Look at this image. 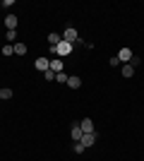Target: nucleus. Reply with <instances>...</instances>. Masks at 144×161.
I'll list each match as a JSON object with an SVG mask.
<instances>
[{
  "label": "nucleus",
  "mask_w": 144,
  "mask_h": 161,
  "mask_svg": "<svg viewBox=\"0 0 144 161\" xmlns=\"http://www.w3.org/2000/svg\"><path fill=\"white\" fill-rule=\"evenodd\" d=\"M72 53V43H67V41H60L58 46H55V55L58 58H65V55Z\"/></svg>",
  "instance_id": "f257e3e1"
},
{
  "label": "nucleus",
  "mask_w": 144,
  "mask_h": 161,
  "mask_svg": "<svg viewBox=\"0 0 144 161\" xmlns=\"http://www.w3.org/2000/svg\"><path fill=\"white\" fill-rule=\"evenodd\" d=\"M34 67L39 70V72H46V70H51V60H48L46 55H41V58H36V60H34Z\"/></svg>",
  "instance_id": "f03ea898"
},
{
  "label": "nucleus",
  "mask_w": 144,
  "mask_h": 161,
  "mask_svg": "<svg viewBox=\"0 0 144 161\" xmlns=\"http://www.w3.org/2000/svg\"><path fill=\"white\" fill-rule=\"evenodd\" d=\"M118 60L127 65V63L132 60V51H130V48H127V46H125V48H120V51H118Z\"/></svg>",
  "instance_id": "7ed1b4c3"
},
{
  "label": "nucleus",
  "mask_w": 144,
  "mask_h": 161,
  "mask_svg": "<svg viewBox=\"0 0 144 161\" xmlns=\"http://www.w3.org/2000/svg\"><path fill=\"white\" fill-rule=\"evenodd\" d=\"M77 39H79V36H77V31H75L72 27H67L65 31H62V41H67V43H75Z\"/></svg>",
  "instance_id": "20e7f679"
},
{
  "label": "nucleus",
  "mask_w": 144,
  "mask_h": 161,
  "mask_svg": "<svg viewBox=\"0 0 144 161\" xmlns=\"http://www.w3.org/2000/svg\"><path fill=\"white\" fill-rule=\"evenodd\" d=\"M70 135H72V142H82L84 132H82V128H79V123H77V125H72V130H70Z\"/></svg>",
  "instance_id": "39448f33"
},
{
  "label": "nucleus",
  "mask_w": 144,
  "mask_h": 161,
  "mask_svg": "<svg viewBox=\"0 0 144 161\" xmlns=\"http://www.w3.org/2000/svg\"><path fill=\"white\" fill-rule=\"evenodd\" d=\"M5 27H7V31H17V17L14 14H7L5 17Z\"/></svg>",
  "instance_id": "423d86ee"
},
{
  "label": "nucleus",
  "mask_w": 144,
  "mask_h": 161,
  "mask_svg": "<svg viewBox=\"0 0 144 161\" xmlns=\"http://www.w3.org/2000/svg\"><path fill=\"white\" fill-rule=\"evenodd\" d=\"M60 41H62V34H58V31H51V34H48V43H51V48H55Z\"/></svg>",
  "instance_id": "0eeeda50"
},
{
  "label": "nucleus",
  "mask_w": 144,
  "mask_h": 161,
  "mask_svg": "<svg viewBox=\"0 0 144 161\" xmlns=\"http://www.w3.org/2000/svg\"><path fill=\"white\" fill-rule=\"evenodd\" d=\"M79 128H82V132H94V123H91V118L79 120Z\"/></svg>",
  "instance_id": "6e6552de"
},
{
  "label": "nucleus",
  "mask_w": 144,
  "mask_h": 161,
  "mask_svg": "<svg viewBox=\"0 0 144 161\" xmlns=\"http://www.w3.org/2000/svg\"><path fill=\"white\" fill-rule=\"evenodd\" d=\"M96 142V132H84V137H82V144L84 147H91Z\"/></svg>",
  "instance_id": "1a4fd4ad"
},
{
  "label": "nucleus",
  "mask_w": 144,
  "mask_h": 161,
  "mask_svg": "<svg viewBox=\"0 0 144 161\" xmlns=\"http://www.w3.org/2000/svg\"><path fill=\"white\" fill-rule=\"evenodd\" d=\"M67 87H70V89H79V87H82V77H77V75H72V77L67 80Z\"/></svg>",
  "instance_id": "9d476101"
},
{
  "label": "nucleus",
  "mask_w": 144,
  "mask_h": 161,
  "mask_svg": "<svg viewBox=\"0 0 144 161\" xmlns=\"http://www.w3.org/2000/svg\"><path fill=\"white\" fill-rule=\"evenodd\" d=\"M62 67H65V65H62V60H60V58H53V60H51V70H53L55 75H58V72H62Z\"/></svg>",
  "instance_id": "9b49d317"
},
{
  "label": "nucleus",
  "mask_w": 144,
  "mask_h": 161,
  "mask_svg": "<svg viewBox=\"0 0 144 161\" xmlns=\"http://www.w3.org/2000/svg\"><path fill=\"white\" fill-rule=\"evenodd\" d=\"M14 55H27V43H14Z\"/></svg>",
  "instance_id": "f8f14e48"
},
{
  "label": "nucleus",
  "mask_w": 144,
  "mask_h": 161,
  "mask_svg": "<svg viewBox=\"0 0 144 161\" xmlns=\"http://www.w3.org/2000/svg\"><path fill=\"white\" fill-rule=\"evenodd\" d=\"M132 75H135V67H132L130 63H127V65H123V77H127V80H130Z\"/></svg>",
  "instance_id": "ddd939ff"
},
{
  "label": "nucleus",
  "mask_w": 144,
  "mask_h": 161,
  "mask_svg": "<svg viewBox=\"0 0 144 161\" xmlns=\"http://www.w3.org/2000/svg\"><path fill=\"white\" fill-rule=\"evenodd\" d=\"M84 149H87V147H84L82 142H72V152H75V154H82Z\"/></svg>",
  "instance_id": "4468645a"
},
{
  "label": "nucleus",
  "mask_w": 144,
  "mask_h": 161,
  "mask_svg": "<svg viewBox=\"0 0 144 161\" xmlns=\"http://www.w3.org/2000/svg\"><path fill=\"white\" fill-rule=\"evenodd\" d=\"M3 55H14V46H12V43L3 46Z\"/></svg>",
  "instance_id": "2eb2a0df"
},
{
  "label": "nucleus",
  "mask_w": 144,
  "mask_h": 161,
  "mask_svg": "<svg viewBox=\"0 0 144 161\" xmlns=\"http://www.w3.org/2000/svg\"><path fill=\"white\" fill-rule=\"evenodd\" d=\"M43 80L46 82H55V72L53 70H46V72H43Z\"/></svg>",
  "instance_id": "dca6fc26"
},
{
  "label": "nucleus",
  "mask_w": 144,
  "mask_h": 161,
  "mask_svg": "<svg viewBox=\"0 0 144 161\" xmlns=\"http://www.w3.org/2000/svg\"><path fill=\"white\" fill-rule=\"evenodd\" d=\"M0 99H12V89H0Z\"/></svg>",
  "instance_id": "f3484780"
},
{
  "label": "nucleus",
  "mask_w": 144,
  "mask_h": 161,
  "mask_svg": "<svg viewBox=\"0 0 144 161\" xmlns=\"http://www.w3.org/2000/svg\"><path fill=\"white\" fill-rule=\"evenodd\" d=\"M67 80H70V77L65 72H58V75H55V82H65V84H67Z\"/></svg>",
  "instance_id": "a211bd4d"
},
{
  "label": "nucleus",
  "mask_w": 144,
  "mask_h": 161,
  "mask_svg": "<svg viewBox=\"0 0 144 161\" xmlns=\"http://www.w3.org/2000/svg\"><path fill=\"white\" fill-rule=\"evenodd\" d=\"M108 65H110V67H118V65H120V60H118V55H113V58H110V60H108Z\"/></svg>",
  "instance_id": "6ab92c4d"
},
{
  "label": "nucleus",
  "mask_w": 144,
  "mask_h": 161,
  "mask_svg": "<svg viewBox=\"0 0 144 161\" xmlns=\"http://www.w3.org/2000/svg\"><path fill=\"white\" fill-rule=\"evenodd\" d=\"M14 39H17V31H7V41H10V43H12Z\"/></svg>",
  "instance_id": "aec40b11"
}]
</instances>
